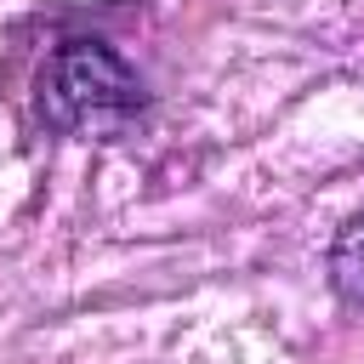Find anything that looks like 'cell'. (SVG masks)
Listing matches in <instances>:
<instances>
[{"label":"cell","mask_w":364,"mask_h":364,"mask_svg":"<svg viewBox=\"0 0 364 364\" xmlns=\"http://www.w3.org/2000/svg\"><path fill=\"white\" fill-rule=\"evenodd\" d=\"M324 273H330V290H336L347 307L364 313V210L341 222V233H336V245H330V256H324Z\"/></svg>","instance_id":"7a4b0ae2"},{"label":"cell","mask_w":364,"mask_h":364,"mask_svg":"<svg viewBox=\"0 0 364 364\" xmlns=\"http://www.w3.org/2000/svg\"><path fill=\"white\" fill-rule=\"evenodd\" d=\"M34 108L63 136H119L142 114V80L102 40H63L46 68Z\"/></svg>","instance_id":"6da1fadb"}]
</instances>
